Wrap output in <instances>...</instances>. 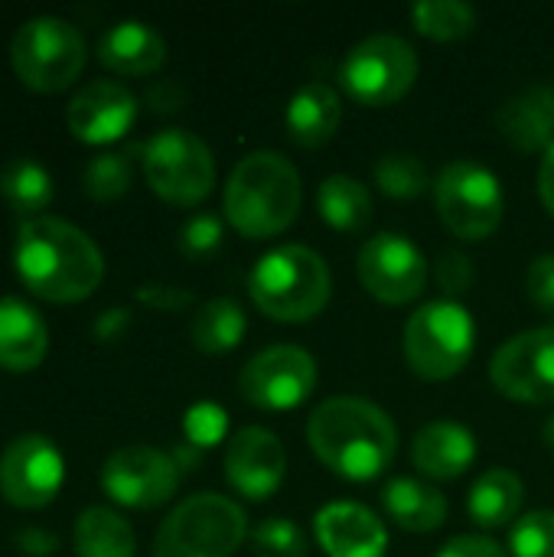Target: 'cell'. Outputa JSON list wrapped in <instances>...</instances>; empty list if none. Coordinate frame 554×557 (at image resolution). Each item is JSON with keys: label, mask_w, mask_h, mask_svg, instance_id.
Returning <instances> with one entry per match:
<instances>
[{"label": "cell", "mask_w": 554, "mask_h": 557, "mask_svg": "<svg viewBox=\"0 0 554 557\" xmlns=\"http://www.w3.org/2000/svg\"><path fill=\"white\" fill-rule=\"evenodd\" d=\"M13 268L23 287L49 304H78L104 277L101 248L56 215L23 219L13 238Z\"/></svg>", "instance_id": "6da1fadb"}, {"label": "cell", "mask_w": 554, "mask_h": 557, "mask_svg": "<svg viewBox=\"0 0 554 557\" xmlns=\"http://www.w3.org/2000/svg\"><path fill=\"white\" fill-rule=\"evenodd\" d=\"M307 444L330 473L349 483H369L392 467L398 428L379 405L356 395H336L310 414Z\"/></svg>", "instance_id": "7a4b0ae2"}, {"label": "cell", "mask_w": 554, "mask_h": 557, "mask_svg": "<svg viewBox=\"0 0 554 557\" xmlns=\"http://www.w3.org/2000/svg\"><path fill=\"white\" fill-rule=\"evenodd\" d=\"M304 183L291 157L255 150L242 157L225 183V219L245 238H274L287 232L300 212Z\"/></svg>", "instance_id": "3957f363"}, {"label": "cell", "mask_w": 554, "mask_h": 557, "mask_svg": "<svg viewBox=\"0 0 554 557\" xmlns=\"http://www.w3.org/2000/svg\"><path fill=\"white\" fill-rule=\"evenodd\" d=\"M248 294L255 307L274 323H307L320 317L333 294L327 261L307 245H281L258 258Z\"/></svg>", "instance_id": "277c9868"}, {"label": "cell", "mask_w": 554, "mask_h": 557, "mask_svg": "<svg viewBox=\"0 0 554 557\" xmlns=\"http://www.w3.org/2000/svg\"><path fill=\"white\" fill-rule=\"evenodd\" d=\"M248 535V516L219 493L183 499L157 529L153 557H232Z\"/></svg>", "instance_id": "5b68a950"}, {"label": "cell", "mask_w": 554, "mask_h": 557, "mask_svg": "<svg viewBox=\"0 0 554 557\" xmlns=\"http://www.w3.org/2000/svg\"><path fill=\"white\" fill-rule=\"evenodd\" d=\"M477 349V323L457 300H431L405 326V362L424 382L460 375Z\"/></svg>", "instance_id": "8992f818"}, {"label": "cell", "mask_w": 554, "mask_h": 557, "mask_svg": "<svg viewBox=\"0 0 554 557\" xmlns=\"http://www.w3.org/2000/svg\"><path fill=\"white\" fill-rule=\"evenodd\" d=\"M88 49L82 33L62 16H33L10 39V65L33 91H62L85 69Z\"/></svg>", "instance_id": "52a82bcc"}, {"label": "cell", "mask_w": 554, "mask_h": 557, "mask_svg": "<svg viewBox=\"0 0 554 557\" xmlns=\"http://www.w3.org/2000/svg\"><path fill=\"white\" fill-rule=\"evenodd\" d=\"M418 52L395 33H376L359 39L340 62V85L346 98L362 108H389L402 101L418 78Z\"/></svg>", "instance_id": "ba28073f"}, {"label": "cell", "mask_w": 554, "mask_h": 557, "mask_svg": "<svg viewBox=\"0 0 554 557\" xmlns=\"http://www.w3.org/2000/svg\"><path fill=\"white\" fill-rule=\"evenodd\" d=\"M140 163L150 189L180 209L199 206L216 186V157L209 144L186 127L157 131L140 144Z\"/></svg>", "instance_id": "9c48e42d"}, {"label": "cell", "mask_w": 554, "mask_h": 557, "mask_svg": "<svg viewBox=\"0 0 554 557\" xmlns=\"http://www.w3.org/2000/svg\"><path fill=\"white\" fill-rule=\"evenodd\" d=\"M434 206L451 235L483 242L503 225L506 196L490 166L477 160H451L434 180Z\"/></svg>", "instance_id": "30bf717a"}, {"label": "cell", "mask_w": 554, "mask_h": 557, "mask_svg": "<svg viewBox=\"0 0 554 557\" xmlns=\"http://www.w3.org/2000/svg\"><path fill=\"white\" fill-rule=\"evenodd\" d=\"M317 388V359L300 346H268L255 352L242 375L238 392L258 411H294Z\"/></svg>", "instance_id": "8fae6325"}, {"label": "cell", "mask_w": 554, "mask_h": 557, "mask_svg": "<svg viewBox=\"0 0 554 557\" xmlns=\"http://www.w3.org/2000/svg\"><path fill=\"white\" fill-rule=\"evenodd\" d=\"M493 388L519 405H554V323L516 333L490 362Z\"/></svg>", "instance_id": "7c38bea8"}, {"label": "cell", "mask_w": 554, "mask_h": 557, "mask_svg": "<svg viewBox=\"0 0 554 557\" xmlns=\"http://www.w3.org/2000/svg\"><path fill=\"white\" fill-rule=\"evenodd\" d=\"M359 284L389 307H405L421 297L428 284V261L415 242L395 232L372 235L362 242L356 258Z\"/></svg>", "instance_id": "4fadbf2b"}, {"label": "cell", "mask_w": 554, "mask_h": 557, "mask_svg": "<svg viewBox=\"0 0 554 557\" xmlns=\"http://www.w3.org/2000/svg\"><path fill=\"white\" fill-rule=\"evenodd\" d=\"M180 486V467L173 454L131 444L114 450L101 467V490L124 509H157L173 499Z\"/></svg>", "instance_id": "5bb4252c"}, {"label": "cell", "mask_w": 554, "mask_h": 557, "mask_svg": "<svg viewBox=\"0 0 554 557\" xmlns=\"http://www.w3.org/2000/svg\"><path fill=\"white\" fill-rule=\"evenodd\" d=\"M65 480L59 447L42 434H23L0 457V496L16 509H42L56 499Z\"/></svg>", "instance_id": "9a60e30c"}, {"label": "cell", "mask_w": 554, "mask_h": 557, "mask_svg": "<svg viewBox=\"0 0 554 557\" xmlns=\"http://www.w3.org/2000/svg\"><path fill=\"white\" fill-rule=\"evenodd\" d=\"M287 476V450L281 437L268 428H242L225 450V480L229 486L251 499H271Z\"/></svg>", "instance_id": "2e32d148"}, {"label": "cell", "mask_w": 554, "mask_h": 557, "mask_svg": "<svg viewBox=\"0 0 554 557\" xmlns=\"http://www.w3.org/2000/svg\"><path fill=\"white\" fill-rule=\"evenodd\" d=\"M69 131L85 144H114L137 121V98L111 78L88 82L65 108Z\"/></svg>", "instance_id": "e0dca14e"}, {"label": "cell", "mask_w": 554, "mask_h": 557, "mask_svg": "<svg viewBox=\"0 0 554 557\" xmlns=\"http://www.w3.org/2000/svg\"><path fill=\"white\" fill-rule=\"evenodd\" d=\"M317 542L327 557H385L389 529L359 503H330L317 512Z\"/></svg>", "instance_id": "ac0fdd59"}, {"label": "cell", "mask_w": 554, "mask_h": 557, "mask_svg": "<svg viewBox=\"0 0 554 557\" xmlns=\"http://www.w3.org/2000/svg\"><path fill=\"white\" fill-rule=\"evenodd\" d=\"M477 460V437L457 421H431L415 434L411 463L428 480H460Z\"/></svg>", "instance_id": "d6986e66"}, {"label": "cell", "mask_w": 554, "mask_h": 557, "mask_svg": "<svg viewBox=\"0 0 554 557\" xmlns=\"http://www.w3.org/2000/svg\"><path fill=\"white\" fill-rule=\"evenodd\" d=\"M284 124H287V137L304 150H317V147L330 144L343 124L340 91L327 82H317V78L300 85L294 91V98L287 101Z\"/></svg>", "instance_id": "ffe728a7"}, {"label": "cell", "mask_w": 554, "mask_h": 557, "mask_svg": "<svg viewBox=\"0 0 554 557\" xmlns=\"http://www.w3.org/2000/svg\"><path fill=\"white\" fill-rule=\"evenodd\" d=\"M500 134L522 153H545L554 144V88L529 85L496 114Z\"/></svg>", "instance_id": "44dd1931"}, {"label": "cell", "mask_w": 554, "mask_h": 557, "mask_svg": "<svg viewBox=\"0 0 554 557\" xmlns=\"http://www.w3.org/2000/svg\"><path fill=\"white\" fill-rule=\"evenodd\" d=\"M98 62L118 75H153L167 62V39L144 20H121L101 33Z\"/></svg>", "instance_id": "7402d4cb"}, {"label": "cell", "mask_w": 554, "mask_h": 557, "mask_svg": "<svg viewBox=\"0 0 554 557\" xmlns=\"http://www.w3.org/2000/svg\"><path fill=\"white\" fill-rule=\"evenodd\" d=\"M49 349V330L39 310L20 297H0V369L33 372Z\"/></svg>", "instance_id": "603a6c76"}, {"label": "cell", "mask_w": 554, "mask_h": 557, "mask_svg": "<svg viewBox=\"0 0 554 557\" xmlns=\"http://www.w3.org/2000/svg\"><path fill=\"white\" fill-rule=\"evenodd\" d=\"M382 506H385V516L402 532H411V535L438 532L447 522V499L441 496V490L411 476L389 480L382 493Z\"/></svg>", "instance_id": "cb8c5ba5"}, {"label": "cell", "mask_w": 554, "mask_h": 557, "mask_svg": "<svg viewBox=\"0 0 554 557\" xmlns=\"http://www.w3.org/2000/svg\"><path fill=\"white\" fill-rule=\"evenodd\" d=\"M317 212L333 232L356 235L372 222V193L362 180L349 173H333L317 189Z\"/></svg>", "instance_id": "d4e9b609"}, {"label": "cell", "mask_w": 554, "mask_h": 557, "mask_svg": "<svg viewBox=\"0 0 554 557\" xmlns=\"http://www.w3.org/2000/svg\"><path fill=\"white\" fill-rule=\"evenodd\" d=\"M522 499H526L522 480L513 470L496 467V470H487L483 476H477V483L467 496V512L480 529H503V525L516 522Z\"/></svg>", "instance_id": "484cf974"}, {"label": "cell", "mask_w": 554, "mask_h": 557, "mask_svg": "<svg viewBox=\"0 0 554 557\" xmlns=\"http://www.w3.org/2000/svg\"><path fill=\"white\" fill-rule=\"evenodd\" d=\"M72 545L78 557H134L137 539L134 529L108 506H88L75 519Z\"/></svg>", "instance_id": "4316f807"}, {"label": "cell", "mask_w": 554, "mask_h": 557, "mask_svg": "<svg viewBox=\"0 0 554 557\" xmlns=\"http://www.w3.org/2000/svg\"><path fill=\"white\" fill-rule=\"evenodd\" d=\"M245 330H248L245 310L235 300H229V297L206 300L193 313V320H189V339L206 356H225V352H232L245 339Z\"/></svg>", "instance_id": "83f0119b"}, {"label": "cell", "mask_w": 554, "mask_h": 557, "mask_svg": "<svg viewBox=\"0 0 554 557\" xmlns=\"http://www.w3.org/2000/svg\"><path fill=\"white\" fill-rule=\"evenodd\" d=\"M0 193L10 209L36 219V215H46L42 209L52 202V180H49L46 166H39L36 160L16 157L0 173Z\"/></svg>", "instance_id": "f1b7e54d"}, {"label": "cell", "mask_w": 554, "mask_h": 557, "mask_svg": "<svg viewBox=\"0 0 554 557\" xmlns=\"http://www.w3.org/2000/svg\"><path fill=\"white\" fill-rule=\"evenodd\" d=\"M411 23L434 42H457L477 29V10L464 0H421L411 7Z\"/></svg>", "instance_id": "f546056e"}, {"label": "cell", "mask_w": 554, "mask_h": 557, "mask_svg": "<svg viewBox=\"0 0 554 557\" xmlns=\"http://www.w3.org/2000/svg\"><path fill=\"white\" fill-rule=\"evenodd\" d=\"M134 150H104L98 157L88 160L85 173H82V189L88 199L95 202H114L131 189L134 180Z\"/></svg>", "instance_id": "4dcf8cb0"}, {"label": "cell", "mask_w": 554, "mask_h": 557, "mask_svg": "<svg viewBox=\"0 0 554 557\" xmlns=\"http://www.w3.org/2000/svg\"><path fill=\"white\" fill-rule=\"evenodd\" d=\"M372 176H376V186L389 199H402V202L418 199L431 186L428 166L415 153H408V150H392V153L379 157Z\"/></svg>", "instance_id": "1f68e13d"}, {"label": "cell", "mask_w": 554, "mask_h": 557, "mask_svg": "<svg viewBox=\"0 0 554 557\" xmlns=\"http://www.w3.org/2000/svg\"><path fill=\"white\" fill-rule=\"evenodd\" d=\"M251 548L255 557H307L310 545L307 535L300 532L297 522L291 519H264L255 532H251Z\"/></svg>", "instance_id": "d6a6232c"}, {"label": "cell", "mask_w": 554, "mask_h": 557, "mask_svg": "<svg viewBox=\"0 0 554 557\" xmlns=\"http://www.w3.org/2000/svg\"><path fill=\"white\" fill-rule=\"evenodd\" d=\"M513 557H554V512H526L509 535Z\"/></svg>", "instance_id": "836d02e7"}, {"label": "cell", "mask_w": 554, "mask_h": 557, "mask_svg": "<svg viewBox=\"0 0 554 557\" xmlns=\"http://www.w3.org/2000/svg\"><path fill=\"white\" fill-rule=\"evenodd\" d=\"M222 235H225L222 219L212 212H199L180 228V251L193 261H206L222 248Z\"/></svg>", "instance_id": "e575fe53"}, {"label": "cell", "mask_w": 554, "mask_h": 557, "mask_svg": "<svg viewBox=\"0 0 554 557\" xmlns=\"http://www.w3.org/2000/svg\"><path fill=\"white\" fill-rule=\"evenodd\" d=\"M434 281L444 290V300H454V297H464L473 287L477 268L464 251H444L438 268H434Z\"/></svg>", "instance_id": "d590c367"}, {"label": "cell", "mask_w": 554, "mask_h": 557, "mask_svg": "<svg viewBox=\"0 0 554 557\" xmlns=\"http://www.w3.org/2000/svg\"><path fill=\"white\" fill-rule=\"evenodd\" d=\"M526 297L539 313H554V255H539L526 268Z\"/></svg>", "instance_id": "8d00e7d4"}, {"label": "cell", "mask_w": 554, "mask_h": 557, "mask_svg": "<svg viewBox=\"0 0 554 557\" xmlns=\"http://www.w3.org/2000/svg\"><path fill=\"white\" fill-rule=\"evenodd\" d=\"M137 300L157 313H180V310L193 307V294L176 284H144L137 290Z\"/></svg>", "instance_id": "74e56055"}, {"label": "cell", "mask_w": 554, "mask_h": 557, "mask_svg": "<svg viewBox=\"0 0 554 557\" xmlns=\"http://www.w3.org/2000/svg\"><path fill=\"white\" fill-rule=\"evenodd\" d=\"M438 557H509L493 539H487V535H457V539H451Z\"/></svg>", "instance_id": "f35d334b"}, {"label": "cell", "mask_w": 554, "mask_h": 557, "mask_svg": "<svg viewBox=\"0 0 554 557\" xmlns=\"http://www.w3.org/2000/svg\"><path fill=\"white\" fill-rule=\"evenodd\" d=\"M13 542L26 557H52L59 548V539L46 529H20Z\"/></svg>", "instance_id": "ab89813d"}, {"label": "cell", "mask_w": 554, "mask_h": 557, "mask_svg": "<svg viewBox=\"0 0 554 557\" xmlns=\"http://www.w3.org/2000/svg\"><path fill=\"white\" fill-rule=\"evenodd\" d=\"M127 323H131L127 310L111 307V310H104V313L95 320V336H98V339H104V343H111V339H118V336L127 330Z\"/></svg>", "instance_id": "60d3db41"}, {"label": "cell", "mask_w": 554, "mask_h": 557, "mask_svg": "<svg viewBox=\"0 0 554 557\" xmlns=\"http://www.w3.org/2000/svg\"><path fill=\"white\" fill-rule=\"evenodd\" d=\"M539 196H542L545 209L554 215V144L545 150L542 166H539Z\"/></svg>", "instance_id": "b9f144b4"}, {"label": "cell", "mask_w": 554, "mask_h": 557, "mask_svg": "<svg viewBox=\"0 0 554 557\" xmlns=\"http://www.w3.org/2000/svg\"><path fill=\"white\" fill-rule=\"evenodd\" d=\"M542 437H545V444L554 450V414L549 418V424H545V431H542Z\"/></svg>", "instance_id": "7bdbcfd3"}]
</instances>
